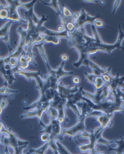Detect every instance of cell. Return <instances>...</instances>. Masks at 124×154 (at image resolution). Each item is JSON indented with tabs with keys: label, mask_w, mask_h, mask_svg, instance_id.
<instances>
[{
	"label": "cell",
	"mask_w": 124,
	"mask_h": 154,
	"mask_svg": "<svg viewBox=\"0 0 124 154\" xmlns=\"http://www.w3.org/2000/svg\"><path fill=\"white\" fill-rule=\"evenodd\" d=\"M68 44L72 49L76 50L79 55L78 61L73 63L74 66L77 69H78L82 66V63L85 59L89 58V57L90 56L96 54L98 52H102L101 49L97 47L82 46L70 42H68Z\"/></svg>",
	"instance_id": "obj_4"
},
{
	"label": "cell",
	"mask_w": 124,
	"mask_h": 154,
	"mask_svg": "<svg viewBox=\"0 0 124 154\" xmlns=\"http://www.w3.org/2000/svg\"><path fill=\"white\" fill-rule=\"evenodd\" d=\"M5 126V125L4 124V123L0 120V135L2 133V131Z\"/></svg>",
	"instance_id": "obj_38"
},
{
	"label": "cell",
	"mask_w": 124,
	"mask_h": 154,
	"mask_svg": "<svg viewBox=\"0 0 124 154\" xmlns=\"http://www.w3.org/2000/svg\"><path fill=\"white\" fill-rule=\"evenodd\" d=\"M44 43L51 44L54 45H58L60 43V38L55 36H47L44 41Z\"/></svg>",
	"instance_id": "obj_25"
},
{
	"label": "cell",
	"mask_w": 124,
	"mask_h": 154,
	"mask_svg": "<svg viewBox=\"0 0 124 154\" xmlns=\"http://www.w3.org/2000/svg\"><path fill=\"white\" fill-rule=\"evenodd\" d=\"M61 60L65 62L68 60V56L67 54H62L60 57Z\"/></svg>",
	"instance_id": "obj_37"
},
{
	"label": "cell",
	"mask_w": 124,
	"mask_h": 154,
	"mask_svg": "<svg viewBox=\"0 0 124 154\" xmlns=\"http://www.w3.org/2000/svg\"><path fill=\"white\" fill-rule=\"evenodd\" d=\"M99 17H103L101 14H97L96 16H91L85 10L82 9L79 13V16L76 21V25L77 28H81L85 27L87 24H90L93 25L95 20Z\"/></svg>",
	"instance_id": "obj_12"
},
{
	"label": "cell",
	"mask_w": 124,
	"mask_h": 154,
	"mask_svg": "<svg viewBox=\"0 0 124 154\" xmlns=\"http://www.w3.org/2000/svg\"><path fill=\"white\" fill-rule=\"evenodd\" d=\"M99 3L101 5H104L105 4V2L104 1H99Z\"/></svg>",
	"instance_id": "obj_42"
},
{
	"label": "cell",
	"mask_w": 124,
	"mask_h": 154,
	"mask_svg": "<svg viewBox=\"0 0 124 154\" xmlns=\"http://www.w3.org/2000/svg\"><path fill=\"white\" fill-rule=\"evenodd\" d=\"M93 25H94L96 28L105 27L107 28L110 29H112V30H116L110 27H109V26L106 25L105 24L103 23V21L98 19H97V20H96L94 21Z\"/></svg>",
	"instance_id": "obj_30"
},
{
	"label": "cell",
	"mask_w": 124,
	"mask_h": 154,
	"mask_svg": "<svg viewBox=\"0 0 124 154\" xmlns=\"http://www.w3.org/2000/svg\"><path fill=\"white\" fill-rule=\"evenodd\" d=\"M19 91L16 90H11L9 89L8 86H4V87L0 88V94L2 95H6L11 93H18Z\"/></svg>",
	"instance_id": "obj_28"
},
{
	"label": "cell",
	"mask_w": 124,
	"mask_h": 154,
	"mask_svg": "<svg viewBox=\"0 0 124 154\" xmlns=\"http://www.w3.org/2000/svg\"><path fill=\"white\" fill-rule=\"evenodd\" d=\"M18 61L19 59L16 58H11L9 60V64L11 66L12 68H14L15 66H16L18 64Z\"/></svg>",
	"instance_id": "obj_33"
},
{
	"label": "cell",
	"mask_w": 124,
	"mask_h": 154,
	"mask_svg": "<svg viewBox=\"0 0 124 154\" xmlns=\"http://www.w3.org/2000/svg\"><path fill=\"white\" fill-rule=\"evenodd\" d=\"M5 71H6L8 85H12L14 81H17L16 78H15L14 76V72L12 69L8 70H5Z\"/></svg>",
	"instance_id": "obj_27"
},
{
	"label": "cell",
	"mask_w": 124,
	"mask_h": 154,
	"mask_svg": "<svg viewBox=\"0 0 124 154\" xmlns=\"http://www.w3.org/2000/svg\"><path fill=\"white\" fill-rule=\"evenodd\" d=\"M121 2V1H120V0L115 1L114 5H113V14H114L115 13L119 5H120Z\"/></svg>",
	"instance_id": "obj_35"
},
{
	"label": "cell",
	"mask_w": 124,
	"mask_h": 154,
	"mask_svg": "<svg viewBox=\"0 0 124 154\" xmlns=\"http://www.w3.org/2000/svg\"><path fill=\"white\" fill-rule=\"evenodd\" d=\"M13 71L15 73H17L19 76H22L25 78L28 81H32L33 79H36L38 76L41 75V72L40 70L37 71H28L27 70L21 69L19 68L18 66H17L12 69Z\"/></svg>",
	"instance_id": "obj_17"
},
{
	"label": "cell",
	"mask_w": 124,
	"mask_h": 154,
	"mask_svg": "<svg viewBox=\"0 0 124 154\" xmlns=\"http://www.w3.org/2000/svg\"><path fill=\"white\" fill-rule=\"evenodd\" d=\"M114 114H106L102 113L96 117L95 121L99 123V127L94 128L91 132L85 131L79 135L78 138H86L89 140V143L85 144H77L78 149L82 152H88L90 153H96L99 151L97 148V142L102 137L103 131L106 128L112 125V120Z\"/></svg>",
	"instance_id": "obj_1"
},
{
	"label": "cell",
	"mask_w": 124,
	"mask_h": 154,
	"mask_svg": "<svg viewBox=\"0 0 124 154\" xmlns=\"http://www.w3.org/2000/svg\"><path fill=\"white\" fill-rule=\"evenodd\" d=\"M6 5H12L16 6L17 8H23L28 10H30L31 8L34 7L35 3H36V1H32L28 3H22L20 1H5Z\"/></svg>",
	"instance_id": "obj_19"
},
{
	"label": "cell",
	"mask_w": 124,
	"mask_h": 154,
	"mask_svg": "<svg viewBox=\"0 0 124 154\" xmlns=\"http://www.w3.org/2000/svg\"><path fill=\"white\" fill-rule=\"evenodd\" d=\"M124 38V32L122 30L121 25H119V35L116 42L114 44H108L103 42L102 40L98 43H93L89 46L99 47L102 50V52H106L110 54L112 51L115 49L122 50L124 51V48L121 46V43Z\"/></svg>",
	"instance_id": "obj_10"
},
{
	"label": "cell",
	"mask_w": 124,
	"mask_h": 154,
	"mask_svg": "<svg viewBox=\"0 0 124 154\" xmlns=\"http://www.w3.org/2000/svg\"><path fill=\"white\" fill-rule=\"evenodd\" d=\"M50 102L43 103L36 109L28 111L27 113L23 114L20 116L21 119L26 118H33L37 117L39 122H42V116L44 113L47 111L48 107H50Z\"/></svg>",
	"instance_id": "obj_13"
},
{
	"label": "cell",
	"mask_w": 124,
	"mask_h": 154,
	"mask_svg": "<svg viewBox=\"0 0 124 154\" xmlns=\"http://www.w3.org/2000/svg\"><path fill=\"white\" fill-rule=\"evenodd\" d=\"M13 23L12 21H8V23H5L0 28V39L4 41L8 46L9 54L12 53L13 51L9 42L10 27Z\"/></svg>",
	"instance_id": "obj_15"
},
{
	"label": "cell",
	"mask_w": 124,
	"mask_h": 154,
	"mask_svg": "<svg viewBox=\"0 0 124 154\" xmlns=\"http://www.w3.org/2000/svg\"><path fill=\"white\" fill-rule=\"evenodd\" d=\"M113 101L117 104L123 106L124 104V92L120 89L117 88L111 92Z\"/></svg>",
	"instance_id": "obj_21"
},
{
	"label": "cell",
	"mask_w": 124,
	"mask_h": 154,
	"mask_svg": "<svg viewBox=\"0 0 124 154\" xmlns=\"http://www.w3.org/2000/svg\"><path fill=\"white\" fill-rule=\"evenodd\" d=\"M8 105V101L6 100V97H4L0 102V118L3 114L4 109Z\"/></svg>",
	"instance_id": "obj_31"
},
{
	"label": "cell",
	"mask_w": 124,
	"mask_h": 154,
	"mask_svg": "<svg viewBox=\"0 0 124 154\" xmlns=\"http://www.w3.org/2000/svg\"><path fill=\"white\" fill-rule=\"evenodd\" d=\"M67 101L61 98L57 94L50 102V106L55 109L58 112V121L61 125L66 124L69 119L66 114V104Z\"/></svg>",
	"instance_id": "obj_8"
},
{
	"label": "cell",
	"mask_w": 124,
	"mask_h": 154,
	"mask_svg": "<svg viewBox=\"0 0 124 154\" xmlns=\"http://www.w3.org/2000/svg\"><path fill=\"white\" fill-rule=\"evenodd\" d=\"M62 13L64 16L67 18L73 17L74 15V13H72L70 9L64 5H63V12Z\"/></svg>",
	"instance_id": "obj_29"
},
{
	"label": "cell",
	"mask_w": 124,
	"mask_h": 154,
	"mask_svg": "<svg viewBox=\"0 0 124 154\" xmlns=\"http://www.w3.org/2000/svg\"><path fill=\"white\" fill-rule=\"evenodd\" d=\"M5 154H10L9 152L8 149V147L5 146Z\"/></svg>",
	"instance_id": "obj_41"
},
{
	"label": "cell",
	"mask_w": 124,
	"mask_h": 154,
	"mask_svg": "<svg viewBox=\"0 0 124 154\" xmlns=\"http://www.w3.org/2000/svg\"><path fill=\"white\" fill-rule=\"evenodd\" d=\"M66 107L71 109L77 115V123L74 126L70 128H63L62 134L59 138V141L63 140L65 136H68V137H70L72 139H73L77 144H78L79 142L76 139V135L79 132L83 133L85 131V121L86 118L89 117V116L86 113H79V111L77 108L76 105L73 104L71 103H67Z\"/></svg>",
	"instance_id": "obj_2"
},
{
	"label": "cell",
	"mask_w": 124,
	"mask_h": 154,
	"mask_svg": "<svg viewBox=\"0 0 124 154\" xmlns=\"http://www.w3.org/2000/svg\"><path fill=\"white\" fill-rule=\"evenodd\" d=\"M114 143L117 145L116 148H113L110 146H107L109 151H113L116 154H124V137H120V139L119 140H114Z\"/></svg>",
	"instance_id": "obj_22"
},
{
	"label": "cell",
	"mask_w": 124,
	"mask_h": 154,
	"mask_svg": "<svg viewBox=\"0 0 124 154\" xmlns=\"http://www.w3.org/2000/svg\"><path fill=\"white\" fill-rule=\"evenodd\" d=\"M40 139L41 140V141L44 143H47L48 141V140L50 139V136L48 134L46 133H42Z\"/></svg>",
	"instance_id": "obj_34"
},
{
	"label": "cell",
	"mask_w": 124,
	"mask_h": 154,
	"mask_svg": "<svg viewBox=\"0 0 124 154\" xmlns=\"http://www.w3.org/2000/svg\"><path fill=\"white\" fill-rule=\"evenodd\" d=\"M79 88L78 86H75L72 87L71 86H67L64 85L62 82L59 84L57 92L59 96L61 98L65 99L67 101L72 100L76 96L77 93L79 91Z\"/></svg>",
	"instance_id": "obj_11"
},
{
	"label": "cell",
	"mask_w": 124,
	"mask_h": 154,
	"mask_svg": "<svg viewBox=\"0 0 124 154\" xmlns=\"http://www.w3.org/2000/svg\"><path fill=\"white\" fill-rule=\"evenodd\" d=\"M8 10V17L7 20L11 21L13 23H25L27 22L20 16L19 12V8L12 5H6Z\"/></svg>",
	"instance_id": "obj_14"
},
{
	"label": "cell",
	"mask_w": 124,
	"mask_h": 154,
	"mask_svg": "<svg viewBox=\"0 0 124 154\" xmlns=\"http://www.w3.org/2000/svg\"><path fill=\"white\" fill-rule=\"evenodd\" d=\"M83 2H86V3H99V1H97V0H91V1H83Z\"/></svg>",
	"instance_id": "obj_39"
},
{
	"label": "cell",
	"mask_w": 124,
	"mask_h": 154,
	"mask_svg": "<svg viewBox=\"0 0 124 154\" xmlns=\"http://www.w3.org/2000/svg\"><path fill=\"white\" fill-rule=\"evenodd\" d=\"M82 100L86 101L94 111L101 112L106 114H114L116 112H121L124 114L123 106L117 104L113 101V100H108L105 102L98 104H93L90 100L83 97V96Z\"/></svg>",
	"instance_id": "obj_3"
},
{
	"label": "cell",
	"mask_w": 124,
	"mask_h": 154,
	"mask_svg": "<svg viewBox=\"0 0 124 154\" xmlns=\"http://www.w3.org/2000/svg\"><path fill=\"white\" fill-rule=\"evenodd\" d=\"M46 113L47 114L48 118L50 120H58V112L53 107L50 106L48 107L47 111H46Z\"/></svg>",
	"instance_id": "obj_24"
},
{
	"label": "cell",
	"mask_w": 124,
	"mask_h": 154,
	"mask_svg": "<svg viewBox=\"0 0 124 154\" xmlns=\"http://www.w3.org/2000/svg\"><path fill=\"white\" fill-rule=\"evenodd\" d=\"M64 31H65V29L62 26H59L57 29V31L58 32H63Z\"/></svg>",
	"instance_id": "obj_40"
},
{
	"label": "cell",
	"mask_w": 124,
	"mask_h": 154,
	"mask_svg": "<svg viewBox=\"0 0 124 154\" xmlns=\"http://www.w3.org/2000/svg\"><path fill=\"white\" fill-rule=\"evenodd\" d=\"M17 32L19 34L20 36L19 44H17V47L14 51L9 54L8 55L5 57L2 58L4 64L9 63V60L11 58H16L19 59L20 56L25 52V44H24V38L27 34L26 29H23L22 27H19L17 30Z\"/></svg>",
	"instance_id": "obj_7"
},
{
	"label": "cell",
	"mask_w": 124,
	"mask_h": 154,
	"mask_svg": "<svg viewBox=\"0 0 124 154\" xmlns=\"http://www.w3.org/2000/svg\"><path fill=\"white\" fill-rule=\"evenodd\" d=\"M95 91V93L91 94L83 89L82 91V95L83 97L90 100L94 104H98L108 100H113L110 89L107 86Z\"/></svg>",
	"instance_id": "obj_5"
},
{
	"label": "cell",
	"mask_w": 124,
	"mask_h": 154,
	"mask_svg": "<svg viewBox=\"0 0 124 154\" xmlns=\"http://www.w3.org/2000/svg\"><path fill=\"white\" fill-rule=\"evenodd\" d=\"M56 144L57 147V150L60 154H72L65 146L60 142V141L56 140Z\"/></svg>",
	"instance_id": "obj_26"
},
{
	"label": "cell",
	"mask_w": 124,
	"mask_h": 154,
	"mask_svg": "<svg viewBox=\"0 0 124 154\" xmlns=\"http://www.w3.org/2000/svg\"><path fill=\"white\" fill-rule=\"evenodd\" d=\"M86 80L93 85L95 90L100 89L105 86L104 81L101 76H96L92 74H89L85 72Z\"/></svg>",
	"instance_id": "obj_16"
},
{
	"label": "cell",
	"mask_w": 124,
	"mask_h": 154,
	"mask_svg": "<svg viewBox=\"0 0 124 154\" xmlns=\"http://www.w3.org/2000/svg\"><path fill=\"white\" fill-rule=\"evenodd\" d=\"M69 35L68 42L78 45L89 46L91 44L96 42L94 38L87 34L85 27L76 29L72 32H69Z\"/></svg>",
	"instance_id": "obj_6"
},
{
	"label": "cell",
	"mask_w": 124,
	"mask_h": 154,
	"mask_svg": "<svg viewBox=\"0 0 124 154\" xmlns=\"http://www.w3.org/2000/svg\"><path fill=\"white\" fill-rule=\"evenodd\" d=\"M65 62H63L61 65L57 67V69H55V78L56 79L57 81L61 82V80L64 77L66 76H70L74 75V72L72 71H66L64 70L63 68L65 65Z\"/></svg>",
	"instance_id": "obj_20"
},
{
	"label": "cell",
	"mask_w": 124,
	"mask_h": 154,
	"mask_svg": "<svg viewBox=\"0 0 124 154\" xmlns=\"http://www.w3.org/2000/svg\"><path fill=\"white\" fill-rule=\"evenodd\" d=\"M48 143H45L43 146L40 147L39 148L37 149L31 148L28 151L30 154L35 153L36 154H45L48 149Z\"/></svg>",
	"instance_id": "obj_23"
},
{
	"label": "cell",
	"mask_w": 124,
	"mask_h": 154,
	"mask_svg": "<svg viewBox=\"0 0 124 154\" xmlns=\"http://www.w3.org/2000/svg\"><path fill=\"white\" fill-rule=\"evenodd\" d=\"M39 125L43 128L42 131L40 132V133H46L50 136V139L59 141V138L62 134L63 128L58 120H50V123L48 125H45L42 121L39 122Z\"/></svg>",
	"instance_id": "obj_9"
},
{
	"label": "cell",
	"mask_w": 124,
	"mask_h": 154,
	"mask_svg": "<svg viewBox=\"0 0 124 154\" xmlns=\"http://www.w3.org/2000/svg\"><path fill=\"white\" fill-rule=\"evenodd\" d=\"M44 43L42 42L41 43L37 44L36 45V47L37 48V49L39 50V52L40 54L41 55L43 60L45 63L47 69L48 71V74L51 75V76L55 78V70L53 69H51L50 64L48 63V60L47 57L46 55V53H45V50L44 49L43 45Z\"/></svg>",
	"instance_id": "obj_18"
},
{
	"label": "cell",
	"mask_w": 124,
	"mask_h": 154,
	"mask_svg": "<svg viewBox=\"0 0 124 154\" xmlns=\"http://www.w3.org/2000/svg\"><path fill=\"white\" fill-rule=\"evenodd\" d=\"M72 82L76 85H78L80 83V79L77 76L74 77L72 79Z\"/></svg>",
	"instance_id": "obj_36"
},
{
	"label": "cell",
	"mask_w": 124,
	"mask_h": 154,
	"mask_svg": "<svg viewBox=\"0 0 124 154\" xmlns=\"http://www.w3.org/2000/svg\"><path fill=\"white\" fill-rule=\"evenodd\" d=\"M31 19L32 20L33 23L36 25H37V24L39 23L40 20V18L37 16V15L34 12V11L31 14Z\"/></svg>",
	"instance_id": "obj_32"
}]
</instances>
